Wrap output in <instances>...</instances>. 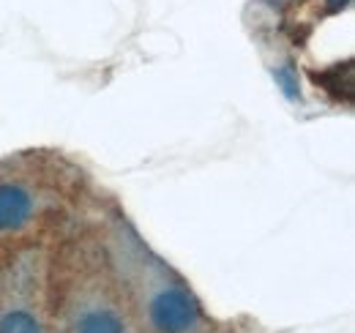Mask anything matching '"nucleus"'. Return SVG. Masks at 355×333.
Returning <instances> with one entry per match:
<instances>
[{"label": "nucleus", "instance_id": "1", "mask_svg": "<svg viewBox=\"0 0 355 333\" xmlns=\"http://www.w3.org/2000/svg\"><path fill=\"white\" fill-rule=\"evenodd\" d=\"M150 323L159 333H186L200 323V306L180 287L164 290L150 303Z\"/></svg>", "mask_w": 355, "mask_h": 333}, {"label": "nucleus", "instance_id": "2", "mask_svg": "<svg viewBox=\"0 0 355 333\" xmlns=\"http://www.w3.org/2000/svg\"><path fill=\"white\" fill-rule=\"evenodd\" d=\"M33 213V200L25 189L14 186V183H3L0 186V230H19L28 224Z\"/></svg>", "mask_w": 355, "mask_h": 333}, {"label": "nucleus", "instance_id": "3", "mask_svg": "<svg viewBox=\"0 0 355 333\" xmlns=\"http://www.w3.org/2000/svg\"><path fill=\"white\" fill-rule=\"evenodd\" d=\"M347 66V63H345ZM311 80L320 85V87H325V90H331L336 99H345V101H350L353 99V66L345 71L342 66H334V69H328V71H311Z\"/></svg>", "mask_w": 355, "mask_h": 333}, {"label": "nucleus", "instance_id": "4", "mask_svg": "<svg viewBox=\"0 0 355 333\" xmlns=\"http://www.w3.org/2000/svg\"><path fill=\"white\" fill-rule=\"evenodd\" d=\"M77 333H123V323L112 311H90L80 320Z\"/></svg>", "mask_w": 355, "mask_h": 333}, {"label": "nucleus", "instance_id": "5", "mask_svg": "<svg viewBox=\"0 0 355 333\" xmlns=\"http://www.w3.org/2000/svg\"><path fill=\"white\" fill-rule=\"evenodd\" d=\"M0 333H42V325L28 311H11L0 320Z\"/></svg>", "mask_w": 355, "mask_h": 333}, {"label": "nucleus", "instance_id": "6", "mask_svg": "<svg viewBox=\"0 0 355 333\" xmlns=\"http://www.w3.org/2000/svg\"><path fill=\"white\" fill-rule=\"evenodd\" d=\"M273 77H276V83L282 85V90L287 93V99H298V77H295L293 63H287V66L276 69V71H273Z\"/></svg>", "mask_w": 355, "mask_h": 333}, {"label": "nucleus", "instance_id": "7", "mask_svg": "<svg viewBox=\"0 0 355 333\" xmlns=\"http://www.w3.org/2000/svg\"><path fill=\"white\" fill-rule=\"evenodd\" d=\"M347 3H350V0H328V8H331V11H342Z\"/></svg>", "mask_w": 355, "mask_h": 333}]
</instances>
